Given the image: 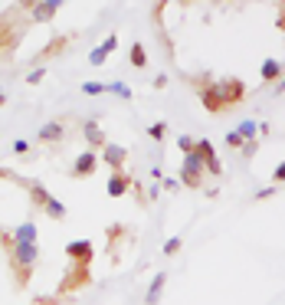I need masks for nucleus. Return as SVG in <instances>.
I'll use <instances>...</instances> for the list:
<instances>
[{"label":"nucleus","instance_id":"nucleus-23","mask_svg":"<svg viewBox=\"0 0 285 305\" xmlns=\"http://www.w3.org/2000/svg\"><path fill=\"white\" fill-rule=\"evenodd\" d=\"M3 102H7V95H3V92H0V105H3Z\"/></svg>","mask_w":285,"mask_h":305},{"label":"nucleus","instance_id":"nucleus-3","mask_svg":"<svg viewBox=\"0 0 285 305\" xmlns=\"http://www.w3.org/2000/svg\"><path fill=\"white\" fill-rule=\"evenodd\" d=\"M259 76H263V82H279V79L285 76V63H279V59H265L263 69H259Z\"/></svg>","mask_w":285,"mask_h":305},{"label":"nucleus","instance_id":"nucleus-15","mask_svg":"<svg viewBox=\"0 0 285 305\" xmlns=\"http://www.w3.org/2000/svg\"><path fill=\"white\" fill-rule=\"evenodd\" d=\"M164 131H167V125H164V121H157V125H151V128H148V135L161 141V138H164Z\"/></svg>","mask_w":285,"mask_h":305},{"label":"nucleus","instance_id":"nucleus-9","mask_svg":"<svg viewBox=\"0 0 285 305\" xmlns=\"http://www.w3.org/2000/svg\"><path fill=\"white\" fill-rule=\"evenodd\" d=\"M59 135H63V128H59V125H46L43 131H40V138H43V141H56V138H59Z\"/></svg>","mask_w":285,"mask_h":305},{"label":"nucleus","instance_id":"nucleus-4","mask_svg":"<svg viewBox=\"0 0 285 305\" xmlns=\"http://www.w3.org/2000/svg\"><path fill=\"white\" fill-rule=\"evenodd\" d=\"M200 102H203L210 112H219V109H223V98H219V89L217 86H207V89H203V92H200Z\"/></svg>","mask_w":285,"mask_h":305},{"label":"nucleus","instance_id":"nucleus-14","mask_svg":"<svg viewBox=\"0 0 285 305\" xmlns=\"http://www.w3.org/2000/svg\"><path fill=\"white\" fill-rule=\"evenodd\" d=\"M132 59H134V66H144V63H148V56H144V49L138 43L132 46Z\"/></svg>","mask_w":285,"mask_h":305},{"label":"nucleus","instance_id":"nucleus-18","mask_svg":"<svg viewBox=\"0 0 285 305\" xmlns=\"http://www.w3.org/2000/svg\"><path fill=\"white\" fill-rule=\"evenodd\" d=\"M272 181H275V184H285V161L272 171Z\"/></svg>","mask_w":285,"mask_h":305},{"label":"nucleus","instance_id":"nucleus-12","mask_svg":"<svg viewBox=\"0 0 285 305\" xmlns=\"http://www.w3.org/2000/svg\"><path fill=\"white\" fill-rule=\"evenodd\" d=\"M125 187H128V181H125V177H115V181L109 184V190H111L115 197H118V194H125Z\"/></svg>","mask_w":285,"mask_h":305},{"label":"nucleus","instance_id":"nucleus-2","mask_svg":"<svg viewBox=\"0 0 285 305\" xmlns=\"http://www.w3.org/2000/svg\"><path fill=\"white\" fill-rule=\"evenodd\" d=\"M217 89H219L223 105H230V102H242V98H246V86H242L240 79H223Z\"/></svg>","mask_w":285,"mask_h":305},{"label":"nucleus","instance_id":"nucleus-10","mask_svg":"<svg viewBox=\"0 0 285 305\" xmlns=\"http://www.w3.org/2000/svg\"><path fill=\"white\" fill-rule=\"evenodd\" d=\"M161 289H164V276H157L151 282V292H148V305H154L157 302V295H161Z\"/></svg>","mask_w":285,"mask_h":305},{"label":"nucleus","instance_id":"nucleus-11","mask_svg":"<svg viewBox=\"0 0 285 305\" xmlns=\"http://www.w3.org/2000/svg\"><path fill=\"white\" fill-rule=\"evenodd\" d=\"M194 144H197V141H194V138H187V135H180V138H177V148H180L184 154L194 151Z\"/></svg>","mask_w":285,"mask_h":305},{"label":"nucleus","instance_id":"nucleus-20","mask_svg":"<svg viewBox=\"0 0 285 305\" xmlns=\"http://www.w3.org/2000/svg\"><path fill=\"white\" fill-rule=\"evenodd\" d=\"M177 250H180V240H177V236H174V240H167V246H164V253H167V256H174Z\"/></svg>","mask_w":285,"mask_h":305},{"label":"nucleus","instance_id":"nucleus-7","mask_svg":"<svg viewBox=\"0 0 285 305\" xmlns=\"http://www.w3.org/2000/svg\"><path fill=\"white\" fill-rule=\"evenodd\" d=\"M92 167H95V154H82L76 161V174H92Z\"/></svg>","mask_w":285,"mask_h":305},{"label":"nucleus","instance_id":"nucleus-1","mask_svg":"<svg viewBox=\"0 0 285 305\" xmlns=\"http://www.w3.org/2000/svg\"><path fill=\"white\" fill-rule=\"evenodd\" d=\"M200 174H203V158H200L197 151L184 154V171H180L184 184L187 187H200Z\"/></svg>","mask_w":285,"mask_h":305},{"label":"nucleus","instance_id":"nucleus-22","mask_svg":"<svg viewBox=\"0 0 285 305\" xmlns=\"http://www.w3.org/2000/svg\"><path fill=\"white\" fill-rule=\"evenodd\" d=\"M275 92H285V76L279 79V82H275Z\"/></svg>","mask_w":285,"mask_h":305},{"label":"nucleus","instance_id":"nucleus-16","mask_svg":"<svg viewBox=\"0 0 285 305\" xmlns=\"http://www.w3.org/2000/svg\"><path fill=\"white\" fill-rule=\"evenodd\" d=\"M82 92H86V95H99V92H105V86H99V82H86Z\"/></svg>","mask_w":285,"mask_h":305},{"label":"nucleus","instance_id":"nucleus-13","mask_svg":"<svg viewBox=\"0 0 285 305\" xmlns=\"http://www.w3.org/2000/svg\"><path fill=\"white\" fill-rule=\"evenodd\" d=\"M226 144H230L233 151H242V144H246V141H242V138L236 135V131H230V135H226Z\"/></svg>","mask_w":285,"mask_h":305},{"label":"nucleus","instance_id":"nucleus-17","mask_svg":"<svg viewBox=\"0 0 285 305\" xmlns=\"http://www.w3.org/2000/svg\"><path fill=\"white\" fill-rule=\"evenodd\" d=\"M256 151H259V141H246L242 144V158H256Z\"/></svg>","mask_w":285,"mask_h":305},{"label":"nucleus","instance_id":"nucleus-5","mask_svg":"<svg viewBox=\"0 0 285 305\" xmlns=\"http://www.w3.org/2000/svg\"><path fill=\"white\" fill-rule=\"evenodd\" d=\"M236 135H240L242 141H256V135H259V121H256V118H246V121H240V128H236Z\"/></svg>","mask_w":285,"mask_h":305},{"label":"nucleus","instance_id":"nucleus-6","mask_svg":"<svg viewBox=\"0 0 285 305\" xmlns=\"http://www.w3.org/2000/svg\"><path fill=\"white\" fill-rule=\"evenodd\" d=\"M125 148H118V144H105V161L111 164V167H121L125 164Z\"/></svg>","mask_w":285,"mask_h":305},{"label":"nucleus","instance_id":"nucleus-19","mask_svg":"<svg viewBox=\"0 0 285 305\" xmlns=\"http://www.w3.org/2000/svg\"><path fill=\"white\" fill-rule=\"evenodd\" d=\"M275 197V187H263V190H256V200H269Z\"/></svg>","mask_w":285,"mask_h":305},{"label":"nucleus","instance_id":"nucleus-8","mask_svg":"<svg viewBox=\"0 0 285 305\" xmlns=\"http://www.w3.org/2000/svg\"><path fill=\"white\" fill-rule=\"evenodd\" d=\"M194 151H197L200 158H203V161H207V158H213V154H217V148H213V144H210V138H200V141L194 144Z\"/></svg>","mask_w":285,"mask_h":305},{"label":"nucleus","instance_id":"nucleus-21","mask_svg":"<svg viewBox=\"0 0 285 305\" xmlns=\"http://www.w3.org/2000/svg\"><path fill=\"white\" fill-rule=\"evenodd\" d=\"M46 76V69H33V72H30V76H26V82H40V79Z\"/></svg>","mask_w":285,"mask_h":305}]
</instances>
